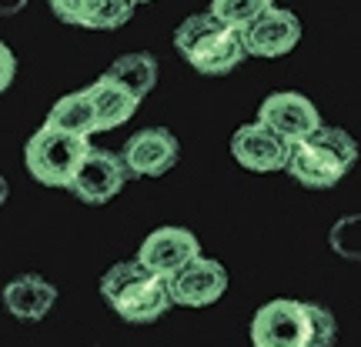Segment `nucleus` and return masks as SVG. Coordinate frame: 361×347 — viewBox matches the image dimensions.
<instances>
[{
	"instance_id": "1",
	"label": "nucleus",
	"mask_w": 361,
	"mask_h": 347,
	"mask_svg": "<svg viewBox=\"0 0 361 347\" xmlns=\"http://www.w3.org/2000/svg\"><path fill=\"white\" fill-rule=\"evenodd\" d=\"M358 160V141L341 127H318L311 130L305 141L291 144V157H288V174L311 191H328L345 177Z\"/></svg>"
},
{
	"instance_id": "2",
	"label": "nucleus",
	"mask_w": 361,
	"mask_h": 347,
	"mask_svg": "<svg viewBox=\"0 0 361 347\" xmlns=\"http://www.w3.org/2000/svg\"><path fill=\"white\" fill-rule=\"evenodd\" d=\"M101 297L107 301V308L128 324H151L174 308L168 281L151 274L137 258L121 260L104 274Z\"/></svg>"
},
{
	"instance_id": "3",
	"label": "nucleus",
	"mask_w": 361,
	"mask_h": 347,
	"mask_svg": "<svg viewBox=\"0 0 361 347\" xmlns=\"http://www.w3.org/2000/svg\"><path fill=\"white\" fill-rule=\"evenodd\" d=\"M174 47L201 77H224L245 61L241 34L224 27L211 11L180 20L174 30Z\"/></svg>"
},
{
	"instance_id": "4",
	"label": "nucleus",
	"mask_w": 361,
	"mask_h": 347,
	"mask_svg": "<svg viewBox=\"0 0 361 347\" xmlns=\"http://www.w3.org/2000/svg\"><path fill=\"white\" fill-rule=\"evenodd\" d=\"M90 151V137L80 134H67L61 127L44 124L30 134L24 147V164L30 177L44 184V187H71V180L78 174L80 160Z\"/></svg>"
},
{
	"instance_id": "5",
	"label": "nucleus",
	"mask_w": 361,
	"mask_h": 347,
	"mask_svg": "<svg viewBox=\"0 0 361 347\" xmlns=\"http://www.w3.org/2000/svg\"><path fill=\"white\" fill-rule=\"evenodd\" d=\"M251 347H311L308 310L301 301L278 297L251 317Z\"/></svg>"
},
{
	"instance_id": "6",
	"label": "nucleus",
	"mask_w": 361,
	"mask_h": 347,
	"mask_svg": "<svg viewBox=\"0 0 361 347\" xmlns=\"http://www.w3.org/2000/svg\"><path fill=\"white\" fill-rule=\"evenodd\" d=\"M128 168H124V160L121 154L114 151H101V147H90L87 157L80 160L78 174L71 180V187L67 191L74 194L78 201L84 204H107V201H114L117 194L124 191V184H128Z\"/></svg>"
},
{
	"instance_id": "7",
	"label": "nucleus",
	"mask_w": 361,
	"mask_h": 347,
	"mask_svg": "<svg viewBox=\"0 0 361 347\" xmlns=\"http://www.w3.org/2000/svg\"><path fill=\"white\" fill-rule=\"evenodd\" d=\"M168 291H171V301L180 304V308H211L228 291V270L221 267L218 260L197 254L178 274H171Z\"/></svg>"
},
{
	"instance_id": "8",
	"label": "nucleus",
	"mask_w": 361,
	"mask_h": 347,
	"mask_svg": "<svg viewBox=\"0 0 361 347\" xmlns=\"http://www.w3.org/2000/svg\"><path fill=\"white\" fill-rule=\"evenodd\" d=\"M180 157V144L168 127H144L121 147L128 177H161Z\"/></svg>"
},
{
	"instance_id": "9",
	"label": "nucleus",
	"mask_w": 361,
	"mask_h": 347,
	"mask_svg": "<svg viewBox=\"0 0 361 347\" xmlns=\"http://www.w3.org/2000/svg\"><path fill=\"white\" fill-rule=\"evenodd\" d=\"M231 154L245 170H255V174H274V170L288 168L291 141H284L281 134H274L271 127H264L261 120H251V124L234 130Z\"/></svg>"
},
{
	"instance_id": "10",
	"label": "nucleus",
	"mask_w": 361,
	"mask_h": 347,
	"mask_svg": "<svg viewBox=\"0 0 361 347\" xmlns=\"http://www.w3.org/2000/svg\"><path fill=\"white\" fill-rule=\"evenodd\" d=\"M238 34H241L245 53L251 57H284L301 40V20H298V13L284 11V7H271Z\"/></svg>"
},
{
	"instance_id": "11",
	"label": "nucleus",
	"mask_w": 361,
	"mask_h": 347,
	"mask_svg": "<svg viewBox=\"0 0 361 347\" xmlns=\"http://www.w3.org/2000/svg\"><path fill=\"white\" fill-rule=\"evenodd\" d=\"M258 120L264 127H271L274 134H281L284 141H305L311 130L322 124V114H318V107L305 97V94H298V90H278V94H271L264 97L258 107Z\"/></svg>"
},
{
	"instance_id": "12",
	"label": "nucleus",
	"mask_w": 361,
	"mask_h": 347,
	"mask_svg": "<svg viewBox=\"0 0 361 347\" xmlns=\"http://www.w3.org/2000/svg\"><path fill=\"white\" fill-rule=\"evenodd\" d=\"M201 254V241L194 237L191 231L184 227H157L154 234H147L141 241V251H137V260L144 267L164 277L168 281L171 274H178L188 260H194Z\"/></svg>"
},
{
	"instance_id": "13",
	"label": "nucleus",
	"mask_w": 361,
	"mask_h": 347,
	"mask_svg": "<svg viewBox=\"0 0 361 347\" xmlns=\"http://www.w3.org/2000/svg\"><path fill=\"white\" fill-rule=\"evenodd\" d=\"M57 304V287L40 274H17L4 287V308L17 321H44Z\"/></svg>"
},
{
	"instance_id": "14",
	"label": "nucleus",
	"mask_w": 361,
	"mask_h": 347,
	"mask_svg": "<svg viewBox=\"0 0 361 347\" xmlns=\"http://www.w3.org/2000/svg\"><path fill=\"white\" fill-rule=\"evenodd\" d=\"M87 94H90V101H94V114H97V134L101 130L124 127L130 117H134L137 103H141L121 80L107 77V74H101V77L94 80L87 87Z\"/></svg>"
},
{
	"instance_id": "15",
	"label": "nucleus",
	"mask_w": 361,
	"mask_h": 347,
	"mask_svg": "<svg viewBox=\"0 0 361 347\" xmlns=\"http://www.w3.org/2000/svg\"><path fill=\"white\" fill-rule=\"evenodd\" d=\"M44 124L61 127V130H67V134H80V137L97 134V114H94V101H90L87 87L61 97V101L51 107V114H47Z\"/></svg>"
},
{
	"instance_id": "16",
	"label": "nucleus",
	"mask_w": 361,
	"mask_h": 347,
	"mask_svg": "<svg viewBox=\"0 0 361 347\" xmlns=\"http://www.w3.org/2000/svg\"><path fill=\"white\" fill-rule=\"evenodd\" d=\"M104 74H107V77H114V80H121V84L137 97V101H144V97L154 90V84H157V61H154V53L134 51V53L117 57Z\"/></svg>"
},
{
	"instance_id": "17",
	"label": "nucleus",
	"mask_w": 361,
	"mask_h": 347,
	"mask_svg": "<svg viewBox=\"0 0 361 347\" xmlns=\"http://www.w3.org/2000/svg\"><path fill=\"white\" fill-rule=\"evenodd\" d=\"M271 7H274V0H211V13L231 30H245L251 20H258Z\"/></svg>"
},
{
	"instance_id": "18",
	"label": "nucleus",
	"mask_w": 361,
	"mask_h": 347,
	"mask_svg": "<svg viewBox=\"0 0 361 347\" xmlns=\"http://www.w3.org/2000/svg\"><path fill=\"white\" fill-rule=\"evenodd\" d=\"M328 244L338 258L361 260V214H345L335 220V227L328 231Z\"/></svg>"
},
{
	"instance_id": "19",
	"label": "nucleus",
	"mask_w": 361,
	"mask_h": 347,
	"mask_svg": "<svg viewBox=\"0 0 361 347\" xmlns=\"http://www.w3.org/2000/svg\"><path fill=\"white\" fill-rule=\"evenodd\" d=\"M134 0H97V7L87 13V20L80 27H87V30H117V27H124L134 17Z\"/></svg>"
},
{
	"instance_id": "20",
	"label": "nucleus",
	"mask_w": 361,
	"mask_h": 347,
	"mask_svg": "<svg viewBox=\"0 0 361 347\" xmlns=\"http://www.w3.org/2000/svg\"><path fill=\"white\" fill-rule=\"evenodd\" d=\"M311 324V347H335L338 344V317L322 304H305Z\"/></svg>"
},
{
	"instance_id": "21",
	"label": "nucleus",
	"mask_w": 361,
	"mask_h": 347,
	"mask_svg": "<svg viewBox=\"0 0 361 347\" xmlns=\"http://www.w3.org/2000/svg\"><path fill=\"white\" fill-rule=\"evenodd\" d=\"M97 7V0H51V11L57 20H64V24H84L87 20V13Z\"/></svg>"
},
{
	"instance_id": "22",
	"label": "nucleus",
	"mask_w": 361,
	"mask_h": 347,
	"mask_svg": "<svg viewBox=\"0 0 361 347\" xmlns=\"http://www.w3.org/2000/svg\"><path fill=\"white\" fill-rule=\"evenodd\" d=\"M13 77H17V57H13V51L0 40V94H7Z\"/></svg>"
},
{
	"instance_id": "23",
	"label": "nucleus",
	"mask_w": 361,
	"mask_h": 347,
	"mask_svg": "<svg viewBox=\"0 0 361 347\" xmlns=\"http://www.w3.org/2000/svg\"><path fill=\"white\" fill-rule=\"evenodd\" d=\"M30 4V0H0V17H13V13H20Z\"/></svg>"
},
{
	"instance_id": "24",
	"label": "nucleus",
	"mask_w": 361,
	"mask_h": 347,
	"mask_svg": "<svg viewBox=\"0 0 361 347\" xmlns=\"http://www.w3.org/2000/svg\"><path fill=\"white\" fill-rule=\"evenodd\" d=\"M7 197H11V187H7V177L0 174V207L7 204Z\"/></svg>"
},
{
	"instance_id": "25",
	"label": "nucleus",
	"mask_w": 361,
	"mask_h": 347,
	"mask_svg": "<svg viewBox=\"0 0 361 347\" xmlns=\"http://www.w3.org/2000/svg\"><path fill=\"white\" fill-rule=\"evenodd\" d=\"M134 4H151V0H134Z\"/></svg>"
}]
</instances>
